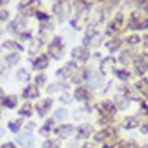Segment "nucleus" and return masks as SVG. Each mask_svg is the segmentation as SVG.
<instances>
[{"label":"nucleus","instance_id":"1","mask_svg":"<svg viewBox=\"0 0 148 148\" xmlns=\"http://www.w3.org/2000/svg\"><path fill=\"white\" fill-rule=\"evenodd\" d=\"M127 29L129 30H147L148 29V16H145L141 11H133L127 19Z\"/></svg>","mask_w":148,"mask_h":148},{"label":"nucleus","instance_id":"2","mask_svg":"<svg viewBox=\"0 0 148 148\" xmlns=\"http://www.w3.org/2000/svg\"><path fill=\"white\" fill-rule=\"evenodd\" d=\"M123 25H125V16H123V14L118 12V14H116V15L114 16L110 22H108L104 34H106L107 37L118 36V33L123 29Z\"/></svg>","mask_w":148,"mask_h":148},{"label":"nucleus","instance_id":"3","mask_svg":"<svg viewBox=\"0 0 148 148\" xmlns=\"http://www.w3.org/2000/svg\"><path fill=\"white\" fill-rule=\"evenodd\" d=\"M63 51H64V45H63V40L62 37H53L52 41L48 44V55L51 56L55 60H59V59L63 58Z\"/></svg>","mask_w":148,"mask_h":148},{"label":"nucleus","instance_id":"4","mask_svg":"<svg viewBox=\"0 0 148 148\" xmlns=\"http://www.w3.org/2000/svg\"><path fill=\"white\" fill-rule=\"evenodd\" d=\"M116 136H118V132L114 126H104L93 134V140L96 143H107V141H114Z\"/></svg>","mask_w":148,"mask_h":148},{"label":"nucleus","instance_id":"5","mask_svg":"<svg viewBox=\"0 0 148 148\" xmlns=\"http://www.w3.org/2000/svg\"><path fill=\"white\" fill-rule=\"evenodd\" d=\"M132 66L133 73L138 77H143L148 71V56H145L143 53H136V56L132 62Z\"/></svg>","mask_w":148,"mask_h":148},{"label":"nucleus","instance_id":"6","mask_svg":"<svg viewBox=\"0 0 148 148\" xmlns=\"http://www.w3.org/2000/svg\"><path fill=\"white\" fill-rule=\"evenodd\" d=\"M96 111L100 114V116H107V118H114L116 114V106L114 101L111 100H101L95 106Z\"/></svg>","mask_w":148,"mask_h":148},{"label":"nucleus","instance_id":"7","mask_svg":"<svg viewBox=\"0 0 148 148\" xmlns=\"http://www.w3.org/2000/svg\"><path fill=\"white\" fill-rule=\"evenodd\" d=\"M71 58H73L74 62L77 63H86L90 58V52H89V48L85 47V45H78V47L73 48L71 51Z\"/></svg>","mask_w":148,"mask_h":148},{"label":"nucleus","instance_id":"8","mask_svg":"<svg viewBox=\"0 0 148 148\" xmlns=\"http://www.w3.org/2000/svg\"><path fill=\"white\" fill-rule=\"evenodd\" d=\"M53 14L59 18V21H64L70 14V4L67 0H58L53 4Z\"/></svg>","mask_w":148,"mask_h":148},{"label":"nucleus","instance_id":"9","mask_svg":"<svg viewBox=\"0 0 148 148\" xmlns=\"http://www.w3.org/2000/svg\"><path fill=\"white\" fill-rule=\"evenodd\" d=\"M40 5H41L40 0H27L25 4L21 5L19 11H21L22 16H33L36 15V12L38 11Z\"/></svg>","mask_w":148,"mask_h":148},{"label":"nucleus","instance_id":"10","mask_svg":"<svg viewBox=\"0 0 148 148\" xmlns=\"http://www.w3.org/2000/svg\"><path fill=\"white\" fill-rule=\"evenodd\" d=\"M78 69V64L77 62H74V60H70L67 63H64L60 69L56 71V75L60 77V78L63 79H67V78H71V75L75 73V70Z\"/></svg>","mask_w":148,"mask_h":148},{"label":"nucleus","instance_id":"11","mask_svg":"<svg viewBox=\"0 0 148 148\" xmlns=\"http://www.w3.org/2000/svg\"><path fill=\"white\" fill-rule=\"evenodd\" d=\"M90 78V71L88 67H78L75 70V73L71 75V82L73 84H77V85H81L84 81Z\"/></svg>","mask_w":148,"mask_h":148},{"label":"nucleus","instance_id":"12","mask_svg":"<svg viewBox=\"0 0 148 148\" xmlns=\"http://www.w3.org/2000/svg\"><path fill=\"white\" fill-rule=\"evenodd\" d=\"M10 30L12 33H16L18 36L21 37L23 33H26V22H25V19H23L22 16H19V18H15L14 21L11 22Z\"/></svg>","mask_w":148,"mask_h":148},{"label":"nucleus","instance_id":"13","mask_svg":"<svg viewBox=\"0 0 148 148\" xmlns=\"http://www.w3.org/2000/svg\"><path fill=\"white\" fill-rule=\"evenodd\" d=\"M74 99L78 101H88L92 99V93H90V90L84 86V85H79L75 88L74 90Z\"/></svg>","mask_w":148,"mask_h":148},{"label":"nucleus","instance_id":"14","mask_svg":"<svg viewBox=\"0 0 148 148\" xmlns=\"http://www.w3.org/2000/svg\"><path fill=\"white\" fill-rule=\"evenodd\" d=\"M136 56V53L133 52L130 48H125V49H122L119 55H118V62L123 66V67H126L129 63H132L133 59Z\"/></svg>","mask_w":148,"mask_h":148},{"label":"nucleus","instance_id":"15","mask_svg":"<svg viewBox=\"0 0 148 148\" xmlns=\"http://www.w3.org/2000/svg\"><path fill=\"white\" fill-rule=\"evenodd\" d=\"M53 132H55V134H56L59 138H67L73 134L74 126L70 125V123H63V125H59L58 127H55Z\"/></svg>","mask_w":148,"mask_h":148},{"label":"nucleus","instance_id":"16","mask_svg":"<svg viewBox=\"0 0 148 148\" xmlns=\"http://www.w3.org/2000/svg\"><path fill=\"white\" fill-rule=\"evenodd\" d=\"M93 133H95L93 126H92L90 123H84V125H81V126L77 129V138H78V140H86V138H89Z\"/></svg>","mask_w":148,"mask_h":148},{"label":"nucleus","instance_id":"17","mask_svg":"<svg viewBox=\"0 0 148 148\" xmlns=\"http://www.w3.org/2000/svg\"><path fill=\"white\" fill-rule=\"evenodd\" d=\"M122 44H123V40H122L119 36H114L111 37L108 41H106V48L108 49L110 53H115L121 49Z\"/></svg>","mask_w":148,"mask_h":148},{"label":"nucleus","instance_id":"18","mask_svg":"<svg viewBox=\"0 0 148 148\" xmlns=\"http://www.w3.org/2000/svg\"><path fill=\"white\" fill-rule=\"evenodd\" d=\"M16 143L22 145V147H32L33 144H34V137H33L32 134V130H25V133H22L21 136H18L16 137Z\"/></svg>","mask_w":148,"mask_h":148},{"label":"nucleus","instance_id":"19","mask_svg":"<svg viewBox=\"0 0 148 148\" xmlns=\"http://www.w3.org/2000/svg\"><path fill=\"white\" fill-rule=\"evenodd\" d=\"M52 107V99H42L36 104V110L40 116H45Z\"/></svg>","mask_w":148,"mask_h":148},{"label":"nucleus","instance_id":"20","mask_svg":"<svg viewBox=\"0 0 148 148\" xmlns=\"http://www.w3.org/2000/svg\"><path fill=\"white\" fill-rule=\"evenodd\" d=\"M48 63H49V58H48L47 53H41L38 55L34 60H33V69L34 70H44L48 67Z\"/></svg>","mask_w":148,"mask_h":148},{"label":"nucleus","instance_id":"21","mask_svg":"<svg viewBox=\"0 0 148 148\" xmlns=\"http://www.w3.org/2000/svg\"><path fill=\"white\" fill-rule=\"evenodd\" d=\"M40 96V90L36 84H29L22 92V97L23 99H36Z\"/></svg>","mask_w":148,"mask_h":148},{"label":"nucleus","instance_id":"22","mask_svg":"<svg viewBox=\"0 0 148 148\" xmlns=\"http://www.w3.org/2000/svg\"><path fill=\"white\" fill-rule=\"evenodd\" d=\"M134 89L137 90L141 96H144L145 99H148V78L141 77V78L134 82Z\"/></svg>","mask_w":148,"mask_h":148},{"label":"nucleus","instance_id":"23","mask_svg":"<svg viewBox=\"0 0 148 148\" xmlns=\"http://www.w3.org/2000/svg\"><path fill=\"white\" fill-rule=\"evenodd\" d=\"M121 125H122L123 129H126V130H132V129H136V127L140 126V119H138L137 116H134V115L126 116V118H123V121H122Z\"/></svg>","mask_w":148,"mask_h":148},{"label":"nucleus","instance_id":"24","mask_svg":"<svg viewBox=\"0 0 148 148\" xmlns=\"http://www.w3.org/2000/svg\"><path fill=\"white\" fill-rule=\"evenodd\" d=\"M112 71H114L116 78H119L121 81H129L130 77H132V73H130L126 67H122V69H115V67H114Z\"/></svg>","mask_w":148,"mask_h":148},{"label":"nucleus","instance_id":"25","mask_svg":"<svg viewBox=\"0 0 148 148\" xmlns=\"http://www.w3.org/2000/svg\"><path fill=\"white\" fill-rule=\"evenodd\" d=\"M16 103H18V99H16V96H14V95L4 96V97L1 99V106L5 107V108H14V107L16 106Z\"/></svg>","mask_w":148,"mask_h":148},{"label":"nucleus","instance_id":"26","mask_svg":"<svg viewBox=\"0 0 148 148\" xmlns=\"http://www.w3.org/2000/svg\"><path fill=\"white\" fill-rule=\"evenodd\" d=\"M125 42H126L129 47H134V45H138V44L141 42V36H140V34H136V33H133V34H129V36L125 38Z\"/></svg>","mask_w":148,"mask_h":148},{"label":"nucleus","instance_id":"27","mask_svg":"<svg viewBox=\"0 0 148 148\" xmlns=\"http://www.w3.org/2000/svg\"><path fill=\"white\" fill-rule=\"evenodd\" d=\"M3 48H7V49H10V51H22L23 47H22L21 44H18L16 41H12V40H7V41L3 42Z\"/></svg>","mask_w":148,"mask_h":148},{"label":"nucleus","instance_id":"28","mask_svg":"<svg viewBox=\"0 0 148 148\" xmlns=\"http://www.w3.org/2000/svg\"><path fill=\"white\" fill-rule=\"evenodd\" d=\"M18 112H19V115H22V116H30L33 114V106L30 103H25V104L19 108Z\"/></svg>","mask_w":148,"mask_h":148},{"label":"nucleus","instance_id":"29","mask_svg":"<svg viewBox=\"0 0 148 148\" xmlns=\"http://www.w3.org/2000/svg\"><path fill=\"white\" fill-rule=\"evenodd\" d=\"M52 127H53V119H47L45 121V123L42 125V127L40 129V133L41 134H44V136H47L48 133H51V130H52Z\"/></svg>","mask_w":148,"mask_h":148},{"label":"nucleus","instance_id":"30","mask_svg":"<svg viewBox=\"0 0 148 148\" xmlns=\"http://www.w3.org/2000/svg\"><path fill=\"white\" fill-rule=\"evenodd\" d=\"M22 119H15V121H10L8 122V129H10L12 133H16L22 126Z\"/></svg>","mask_w":148,"mask_h":148},{"label":"nucleus","instance_id":"31","mask_svg":"<svg viewBox=\"0 0 148 148\" xmlns=\"http://www.w3.org/2000/svg\"><path fill=\"white\" fill-rule=\"evenodd\" d=\"M19 60V53L18 52H11L10 55L5 56V62L8 63V66H12V64H16Z\"/></svg>","mask_w":148,"mask_h":148},{"label":"nucleus","instance_id":"32","mask_svg":"<svg viewBox=\"0 0 148 148\" xmlns=\"http://www.w3.org/2000/svg\"><path fill=\"white\" fill-rule=\"evenodd\" d=\"M67 118V111L64 110V108H59V110L55 111V114H53V121L55 119H58V121H63Z\"/></svg>","mask_w":148,"mask_h":148},{"label":"nucleus","instance_id":"33","mask_svg":"<svg viewBox=\"0 0 148 148\" xmlns=\"http://www.w3.org/2000/svg\"><path fill=\"white\" fill-rule=\"evenodd\" d=\"M137 7H138V11H141L143 14H147L148 12V0H138Z\"/></svg>","mask_w":148,"mask_h":148},{"label":"nucleus","instance_id":"34","mask_svg":"<svg viewBox=\"0 0 148 148\" xmlns=\"http://www.w3.org/2000/svg\"><path fill=\"white\" fill-rule=\"evenodd\" d=\"M141 44H143V51L141 53L148 56V33H145L143 37H141Z\"/></svg>","mask_w":148,"mask_h":148},{"label":"nucleus","instance_id":"35","mask_svg":"<svg viewBox=\"0 0 148 148\" xmlns=\"http://www.w3.org/2000/svg\"><path fill=\"white\" fill-rule=\"evenodd\" d=\"M45 81H47L45 74H38V75H36V78H34V82H36L37 86H42V85L45 84Z\"/></svg>","mask_w":148,"mask_h":148},{"label":"nucleus","instance_id":"36","mask_svg":"<svg viewBox=\"0 0 148 148\" xmlns=\"http://www.w3.org/2000/svg\"><path fill=\"white\" fill-rule=\"evenodd\" d=\"M121 145H122V141L114 140V141H107V143L103 145V148H121Z\"/></svg>","mask_w":148,"mask_h":148},{"label":"nucleus","instance_id":"37","mask_svg":"<svg viewBox=\"0 0 148 148\" xmlns=\"http://www.w3.org/2000/svg\"><path fill=\"white\" fill-rule=\"evenodd\" d=\"M18 78L21 79V81H27L29 79V74L26 73V70L25 69H21L18 71Z\"/></svg>","mask_w":148,"mask_h":148},{"label":"nucleus","instance_id":"38","mask_svg":"<svg viewBox=\"0 0 148 148\" xmlns=\"http://www.w3.org/2000/svg\"><path fill=\"white\" fill-rule=\"evenodd\" d=\"M36 16L40 19L41 22H48L49 21V16L47 15V14H44V12H41V11H37L36 12Z\"/></svg>","mask_w":148,"mask_h":148},{"label":"nucleus","instance_id":"39","mask_svg":"<svg viewBox=\"0 0 148 148\" xmlns=\"http://www.w3.org/2000/svg\"><path fill=\"white\" fill-rule=\"evenodd\" d=\"M42 148H56V143L52 140H47L45 143L42 144Z\"/></svg>","mask_w":148,"mask_h":148},{"label":"nucleus","instance_id":"40","mask_svg":"<svg viewBox=\"0 0 148 148\" xmlns=\"http://www.w3.org/2000/svg\"><path fill=\"white\" fill-rule=\"evenodd\" d=\"M140 132L144 133V134H148V119L144 122L141 126H140Z\"/></svg>","mask_w":148,"mask_h":148},{"label":"nucleus","instance_id":"41","mask_svg":"<svg viewBox=\"0 0 148 148\" xmlns=\"http://www.w3.org/2000/svg\"><path fill=\"white\" fill-rule=\"evenodd\" d=\"M8 18V11H1L0 12V21H5Z\"/></svg>","mask_w":148,"mask_h":148},{"label":"nucleus","instance_id":"42","mask_svg":"<svg viewBox=\"0 0 148 148\" xmlns=\"http://www.w3.org/2000/svg\"><path fill=\"white\" fill-rule=\"evenodd\" d=\"M0 148H16V147L12 143H5V144H3Z\"/></svg>","mask_w":148,"mask_h":148},{"label":"nucleus","instance_id":"43","mask_svg":"<svg viewBox=\"0 0 148 148\" xmlns=\"http://www.w3.org/2000/svg\"><path fill=\"white\" fill-rule=\"evenodd\" d=\"M82 148H96V147H95V144L93 143H88V141H86V143H84Z\"/></svg>","mask_w":148,"mask_h":148},{"label":"nucleus","instance_id":"44","mask_svg":"<svg viewBox=\"0 0 148 148\" xmlns=\"http://www.w3.org/2000/svg\"><path fill=\"white\" fill-rule=\"evenodd\" d=\"M10 3V0H0V7H3V5L8 4Z\"/></svg>","mask_w":148,"mask_h":148},{"label":"nucleus","instance_id":"45","mask_svg":"<svg viewBox=\"0 0 148 148\" xmlns=\"http://www.w3.org/2000/svg\"><path fill=\"white\" fill-rule=\"evenodd\" d=\"M3 96H4V92H3V89L0 88V99H3Z\"/></svg>","mask_w":148,"mask_h":148},{"label":"nucleus","instance_id":"46","mask_svg":"<svg viewBox=\"0 0 148 148\" xmlns=\"http://www.w3.org/2000/svg\"><path fill=\"white\" fill-rule=\"evenodd\" d=\"M96 3H104V1H108V0H93Z\"/></svg>","mask_w":148,"mask_h":148},{"label":"nucleus","instance_id":"47","mask_svg":"<svg viewBox=\"0 0 148 148\" xmlns=\"http://www.w3.org/2000/svg\"><path fill=\"white\" fill-rule=\"evenodd\" d=\"M137 148H148V145H147V144H143V145H138Z\"/></svg>","mask_w":148,"mask_h":148},{"label":"nucleus","instance_id":"48","mask_svg":"<svg viewBox=\"0 0 148 148\" xmlns=\"http://www.w3.org/2000/svg\"><path fill=\"white\" fill-rule=\"evenodd\" d=\"M3 134H4V130H3V129H1V127H0V137H1V136H3Z\"/></svg>","mask_w":148,"mask_h":148},{"label":"nucleus","instance_id":"49","mask_svg":"<svg viewBox=\"0 0 148 148\" xmlns=\"http://www.w3.org/2000/svg\"><path fill=\"white\" fill-rule=\"evenodd\" d=\"M0 36H1V30H0Z\"/></svg>","mask_w":148,"mask_h":148},{"label":"nucleus","instance_id":"50","mask_svg":"<svg viewBox=\"0 0 148 148\" xmlns=\"http://www.w3.org/2000/svg\"><path fill=\"white\" fill-rule=\"evenodd\" d=\"M0 115H1V111H0Z\"/></svg>","mask_w":148,"mask_h":148}]
</instances>
